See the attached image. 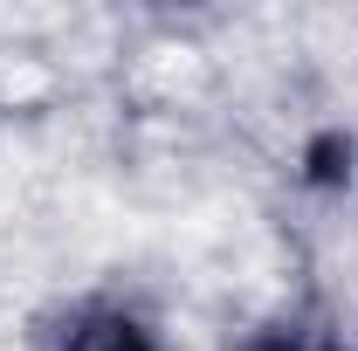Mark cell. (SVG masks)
Masks as SVG:
<instances>
[{
	"instance_id": "1",
	"label": "cell",
	"mask_w": 358,
	"mask_h": 351,
	"mask_svg": "<svg viewBox=\"0 0 358 351\" xmlns=\"http://www.w3.org/2000/svg\"><path fill=\"white\" fill-rule=\"evenodd\" d=\"M69 351H152V338L138 331L131 317H90L83 331L69 338Z\"/></svg>"
}]
</instances>
